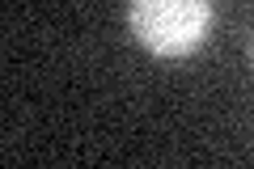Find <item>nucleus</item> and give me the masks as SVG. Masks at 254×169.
I'll return each instance as SVG.
<instances>
[{"label": "nucleus", "instance_id": "1", "mask_svg": "<svg viewBox=\"0 0 254 169\" xmlns=\"http://www.w3.org/2000/svg\"><path fill=\"white\" fill-rule=\"evenodd\" d=\"M127 26L153 55H187L203 43L212 26V0H131Z\"/></svg>", "mask_w": 254, "mask_h": 169}]
</instances>
